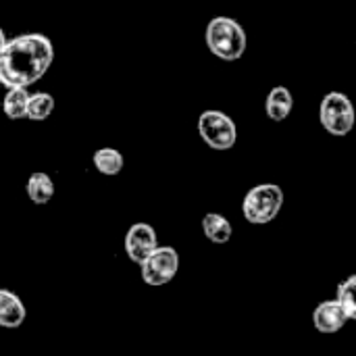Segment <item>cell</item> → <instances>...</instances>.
<instances>
[{"mask_svg":"<svg viewBox=\"0 0 356 356\" xmlns=\"http://www.w3.org/2000/svg\"><path fill=\"white\" fill-rule=\"evenodd\" d=\"M284 207V192L277 184H261L248 190L242 202V215L252 225L271 223Z\"/></svg>","mask_w":356,"mask_h":356,"instance_id":"3957f363","label":"cell"},{"mask_svg":"<svg viewBox=\"0 0 356 356\" xmlns=\"http://www.w3.org/2000/svg\"><path fill=\"white\" fill-rule=\"evenodd\" d=\"M198 134L213 150H229L238 140V127L234 119L221 111H204L198 117Z\"/></svg>","mask_w":356,"mask_h":356,"instance_id":"5b68a950","label":"cell"},{"mask_svg":"<svg viewBox=\"0 0 356 356\" xmlns=\"http://www.w3.org/2000/svg\"><path fill=\"white\" fill-rule=\"evenodd\" d=\"M207 48L221 60H238L246 52V31L232 17H215L204 31Z\"/></svg>","mask_w":356,"mask_h":356,"instance_id":"7a4b0ae2","label":"cell"},{"mask_svg":"<svg viewBox=\"0 0 356 356\" xmlns=\"http://www.w3.org/2000/svg\"><path fill=\"white\" fill-rule=\"evenodd\" d=\"M27 196L31 198L33 204H46L54 196V181L46 173H31L27 179Z\"/></svg>","mask_w":356,"mask_h":356,"instance_id":"4fadbf2b","label":"cell"},{"mask_svg":"<svg viewBox=\"0 0 356 356\" xmlns=\"http://www.w3.org/2000/svg\"><path fill=\"white\" fill-rule=\"evenodd\" d=\"M159 246V238L152 225L148 223H134L125 236V254L131 263L140 265L154 248Z\"/></svg>","mask_w":356,"mask_h":356,"instance_id":"52a82bcc","label":"cell"},{"mask_svg":"<svg viewBox=\"0 0 356 356\" xmlns=\"http://www.w3.org/2000/svg\"><path fill=\"white\" fill-rule=\"evenodd\" d=\"M6 96L2 100V111L8 119H25V108H27V98L29 92L27 88H6Z\"/></svg>","mask_w":356,"mask_h":356,"instance_id":"5bb4252c","label":"cell"},{"mask_svg":"<svg viewBox=\"0 0 356 356\" xmlns=\"http://www.w3.org/2000/svg\"><path fill=\"white\" fill-rule=\"evenodd\" d=\"M94 167L98 169V173L102 175H119L123 171V165H125V159L123 154L117 150V148H100L94 152Z\"/></svg>","mask_w":356,"mask_h":356,"instance_id":"7c38bea8","label":"cell"},{"mask_svg":"<svg viewBox=\"0 0 356 356\" xmlns=\"http://www.w3.org/2000/svg\"><path fill=\"white\" fill-rule=\"evenodd\" d=\"M4 46H6V35H4V31L0 29V54H2Z\"/></svg>","mask_w":356,"mask_h":356,"instance_id":"e0dca14e","label":"cell"},{"mask_svg":"<svg viewBox=\"0 0 356 356\" xmlns=\"http://www.w3.org/2000/svg\"><path fill=\"white\" fill-rule=\"evenodd\" d=\"M54 111V98L48 92H35L29 94L27 98V108H25V119L29 121H44L50 117Z\"/></svg>","mask_w":356,"mask_h":356,"instance_id":"9a60e30c","label":"cell"},{"mask_svg":"<svg viewBox=\"0 0 356 356\" xmlns=\"http://www.w3.org/2000/svg\"><path fill=\"white\" fill-rule=\"evenodd\" d=\"M294 108V98L286 86H277L267 94L265 100V113L271 121H284Z\"/></svg>","mask_w":356,"mask_h":356,"instance_id":"30bf717a","label":"cell"},{"mask_svg":"<svg viewBox=\"0 0 356 356\" xmlns=\"http://www.w3.org/2000/svg\"><path fill=\"white\" fill-rule=\"evenodd\" d=\"M348 315L346 311L342 309V305L338 300H325L321 302L315 313H313V323H315V330L321 332V334H336L340 332L346 323H348Z\"/></svg>","mask_w":356,"mask_h":356,"instance_id":"ba28073f","label":"cell"},{"mask_svg":"<svg viewBox=\"0 0 356 356\" xmlns=\"http://www.w3.org/2000/svg\"><path fill=\"white\" fill-rule=\"evenodd\" d=\"M202 232L213 244H227L234 236V227L227 217L219 213H209L202 217Z\"/></svg>","mask_w":356,"mask_h":356,"instance_id":"8fae6325","label":"cell"},{"mask_svg":"<svg viewBox=\"0 0 356 356\" xmlns=\"http://www.w3.org/2000/svg\"><path fill=\"white\" fill-rule=\"evenodd\" d=\"M336 300L342 305V309L346 311L348 319L353 321V319L356 317V277L355 275H350L346 282H342V284L338 286V296H336Z\"/></svg>","mask_w":356,"mask_h":356,"instance_id":"2e32d148","label":"cell"},{"mask_svg":"<svg viewBox=\"0 0 356 356\" xmlns=\"http://www.w3.org/2000/svg\"><path fill=\"white\" fill-rule=\"evenodd\" d=\"M319 121L325 131L332 136H346L353 131L356 123V113L350 98L340 92H330L323 96L319 106Z\"/></svg>","mask_w":356,"mask_h":356,"instance_id":"277c9868","label":"cell"},{"mask_svg":"<svg viewBox=\"0 0 356 356\" xmlns=\"http://www.w3.org/2000/svg\"><path fill=\"white\" fill-rule=\"evenodd\" d=\"M52 58L54 48L44 33H23L6 40L0 54V83L4 88H29L46 75Z\"/></svg>","mask_w":356,"mask_h":356,"instance_id":"6da1fadb","label":"cell"},{"mask_svg":"<svg viewBox=\"0 0 356 356\" xmlns=\"http://www.w3.org/2000/svg\"><path fill=\"white\" fill-rule=\"evenodd\" d=\"M179 271V254L171 246H156L142 263L140 273L148 286H165Z\"/></svg>","mask_w":356,"mask_h":356,"instance_id":"8992f818","label":"cell"},{"mask_svg":"<svg viewBox=\"0 0 356 356\" xmlns=\"http://www.w3.org/2000/svg\"><path fill=\"white\" fill-rule=\"evenodd\" d=\"M27 311L17 294L6 288H0V327L17 330L25 323Z\"/></svg>","mask_w":356,"mask_h":356,"instance_id":"9c48e42d","label":"cell"}]
</instances>
